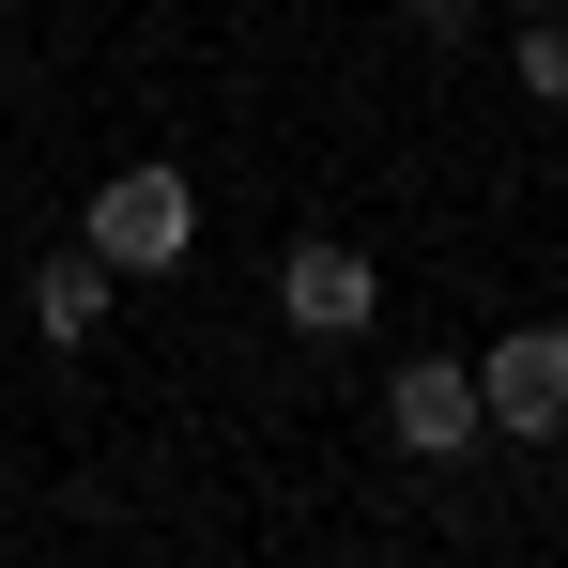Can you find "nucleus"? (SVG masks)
Masks as SVG:
<instances>
[{"instance_id": "obj_1", "label": "nucleus", "mask_w": 568, "mask_h": 568, "mask_svg": "<svg viewBox=\"0 0 568 568\" xmlns=\"http://www.w3.org/2000/svg\"><path fill=\"white\" fill-rule=\"evenodd\" d=\"M78 246H93L108 277H170L200 246V185L170 170V154H139V170H108L93 185V215H78Z\"/></svg>"}, {"instance_id": "obj_2", "label": "nucleus", "mask_w": 568, "mask_h": 568, "mask_svg": "<svg viewBox=\"0 0 568 568\" xmlns=\"http://www.w3.org/2000/svg\"><path fill=\"white\" fill-rule=\"evenodd\" d=\"M476 415L523 430V446H568V323H507L476 354Z\"/></svg>"}, {"instance_id": "obj_3", "label": "nucleus", "mask_w": 568, "mask_h": 568, "mask_svg": "<svg viewBox=\"0 0 568 568\" xmlns=\"http://www.w3.org/2000/svg\"><path fill=\"white\" fill-rule=\"evenodd\" d=\"M277 323H292V338H369V323H384L369 246H338V231H292V246H277Z\"/></svg>"}, {"instance_id": "obj_4", "label": "nucleus", "mask_w": 568, "mask_h": 568, "mask_svg": "<svg viewBox=\"0 0 568 568\" xmlns=\"http://www.w3.org/2000/svg\"><path fill=\"white\" fill-rule=\"evenodd\" d=\"M384 430H399V462H462L476 430H491V415H476V369L462 354H399V369H384Z\"/></svg>"}, {"instance_id": "obj_5", "label": "nucleus", "mask_w": 568, "mask_h": 568, "mask_svg": "<svg viewBox=\"0 0 568 568\" xmlns=\"http://www.w3.org/2000/svg\"><path fill=\"white\" fill-rule=\"evenodd\" d=\"M108 292H123V277H108L93 246H47V262H31V323L78 354V338H108Z\"/></svg>"}, {"instance_id": "obj_6", "label": "nucleus", "mask_w": 568, "mask_h": 568, "mask_svg": "<svg viewBox=\"0 0 568 568\" xmlns=\"http://www.w3.org/2000/svg\"><path fill=\"white\" fill-rule=\"evenodd\" d=\"M507 62H523V93H538V108H568V16H523Z\"/></svg>"}, {"instance_id": "obj_7", "label": "nucleus", "mask_w": 568, "mask_h": 568, "mask_svg": "<svg viewBox=\"0 0 568 568\" xmlns=\"http://www.w3.org/2000/svg\"><path fill=\"white\" fill-rule=\"evenodd\" d=\"M399 31H415V47H462V31H476V0H399Z\"/></svg>"}, {"instance_id": "obj_8", "label": "nucleus", "mask_w": 568, "mask_h": 568, "mask_svg": "<svg viewBox=\"0 0 568 568\" xmlns=\"http://www.w3.org/2000/svg\"><path fill=\"white\" fill-rule=\"evenodd\" d=\"M0 16H16V0H0Z\"/></svg>"}]
</instances>
